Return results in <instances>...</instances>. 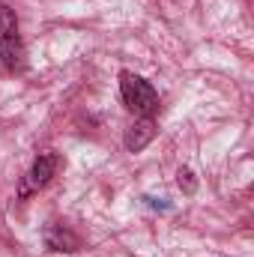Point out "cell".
Instances as JSON below:
<instances>
[{"label":"cell","instance_id":"obj_5","mask_svg":"<svg viewBox=\"0 0 254 257\" xmlns=\"http://www.w3.org/2000/svg\"><path fill=\"white\" fill-rule=\"evenodd\" d=\"M45 248L48 251H78L81 239L63 224H48L45 227Z\"/></svg>","mask_w":254,"mask_h":257},{"label":"cell","instance_id":"obj_6","mask_svg":"<svg viewBox=\"0 0 254 257\" xmlns=\"http://www.w3.org/2000/svg\"><path fill=\"white\" fill-rule=\"evenodd\" d=\"M194 174L191 171H180V189H186V192H194Z\"/></svg>","mask_w":254,"mask_h":257},{"label":"cell","instance_id":"obj_1","mask_svg":"<svg viewBox=\"0 0 254 257\" xmlns=\"http://www.w3.org/2000/svg\"><path fill=\"white\" fill-rule=\"evenodd\" d=\"M120 96L123 105L138 117H153L159 111V93L153 90L150 81H144L135 72H120Z\"/></svg>","mask_w":254,"mask_h":257},{"label":"cell","instance_id":"obj_3","mask_svg":"<svg viewBox=\"0 0 254 257\" xmlns=\"http://www.w3.org/2000/svg\"><path fill=\"white\" fill-rule=\"evenodd\" d=\"M57 168H60V156H57V153H51V150H48V153H39L36 162H33V168H30L27 177L21 180L18 197H27V194L45 189V186L51 183V177L57 174Z\"/></svg>","mask_w":254,"mask_h":257},{"label":"cell","instance_id":"obj_4","mask_svg":"<svg viewBox=\"0 0 254 257\" xmlns=\"http://www.w3.org/2000/svg\"><path fill=\"white\" fill-rule=\"evenodd\" d=\"M156 120L153 117H138L132 126H129L126 138H123V147H126L129 153H141L144 147H150V141L156 138Z\"/></svg>","mask_w":254,"mask_h":257},{"label":"cell","instance_id":"obj_2","mask_svg":"<svg viewBox=\"0 0 254 257\" xmlns=\"http://www.w3.org/2000/svg\"><path fill=\"white\" fill-rule=\"evenodd\" d=\"M0 63L9 72H18L24 66V45H21V33H18V18L6 3H0Z\"/></svg>","mask_w":254,"mask_h":257}]
</instances>
